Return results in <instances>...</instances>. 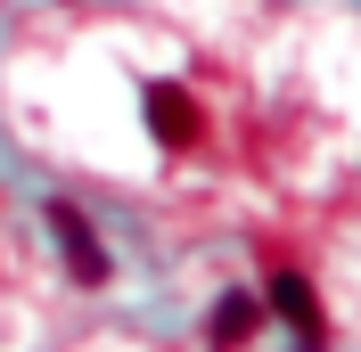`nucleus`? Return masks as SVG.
Here are the masks:
<instances>
[{
    "label": "nucleus",
    "instance_id": "f257e3e1",
    "mask_svg": "<svg viewBox=\"0 0 361 352\" xmlns=\"http://www.w3.org/2000/svg\"><path fill=\"white\" fill-rule=\"evenodd\" d=\"M42 221H49V238H58V254H66V270H74V287H107V246H99V230L82 221V205H66V197H49L42 205Z\"/></svg>",
    "mask_w": 361,
    "mask_h": 352
},
{
    "label": "nucleus",
    "instance_id": "f03ea898",
    "mask_svg": "<svg viewBox=\"0 0 361 352\" xmlns=\"http://www.w3.org/2000/svg\"><path fill=\"white\" fill-rule=\"evenodd\" d=\"M140 107H148V132H157L164 156H189L205 139V107L189 99V82H148L140 90Z\"/></svg>",
    "mask_w": 361,
    "mask_h": 352
},
{
    "label": "nucleus",
    "instance_id": "7ed1b4c3",
    "mask_svg": "<svg viewBox=\"0 0 361 352\" xmlns=\"http://www.w3.org/2000/svg\"><path fill=\"white\" fill-rule=\"evenodd\" d=\"M263 311H279V320H288L304 344H320V336H329V320H320V295H312V279H304V270H271Z\"/></svg>",
    "mask_w": 361,
    "mask_h": 352
},
{
    "label": "nucleus",
    "instance_id": "20e7f679",
    "mask_svg": "<svg viewBox=\"0 0 361 352\" xmlns=\"http://www.w3.org/2000/svg\"><path fill=\"white\" fill-rule=\"evenodd\" d=\"M255 328H263V295H255V287H230L222 303L205 311V344H214V352H238Z\"/></svg>",
    "mask_w": 361,
    "mask_h": 352
}]
</instances>
